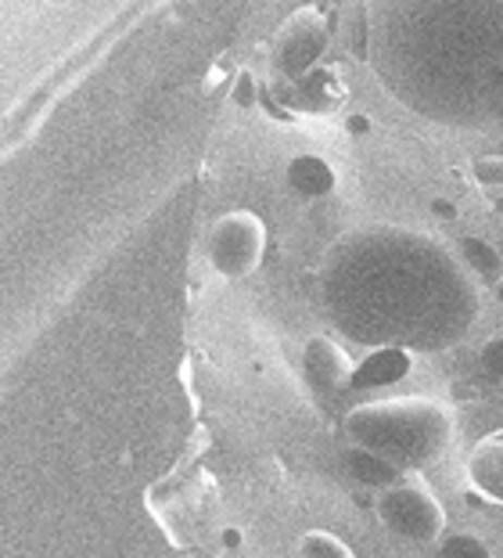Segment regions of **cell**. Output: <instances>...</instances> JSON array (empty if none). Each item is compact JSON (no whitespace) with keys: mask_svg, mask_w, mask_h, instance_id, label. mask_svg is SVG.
<instances>
[{"mask_svg":"<svg viewBox=\"0 0 503 558\" xmlns=\"http://www.w3.org/2000/svg\"><path fill=\"white\" fill-rule=\"evenodd\" d=\"M323 47H328V22L320 19V11H295L273 40V73L281 80H306L309 69L320 62Z\"/></svg>","mask_w":503,"mask_h":558,"instance_id":"cell-6","label":"cell"},{"mask_svg":"<svg viewBox=\"0 0 503 558\" xmlns=\"http://www.w3.org/2000/svg\"><path fill=\"white\" fill-rule=\"evenodd\" d=\"M359 58L406 112L503 130V0H364Z\"/></svg>","mask_w":503,"mask_h":558,"instance_id":"cell-2","label":"cell"},{"mask_svg":"<svg viewBox=\"0 0 503 558\" xmlns=\"http://www.w3.org/2000/svg\"><path fill=\"white\" fill-rule=\"evenodd\" d=\"M471 173L475 181L482 187H496V192H503V156H482L471 162Z\"/></svg>","mask_w":503,"mask_h":558,"instance_id":"cell-16","label":"cell"},{"mask_svg":"<svg viewBox=\"0 0 503 558\" xmlns=\"http://www.w3.org/2000/svg\"><path fill=\"white\" fill-rule=\"evenodd\" d=\"M457 253L464 259V267L471 270V275H482V278H500V253L486 239H475V234H467L461 239Z\"/></svg>","mask_w":503,"mask_h":558,"instance_id":"cell-12","label":"cell"},{"mask_svg":"<svg viewBox=\"0 0 503 558\" xmlns=\"http://www.w3.org/2000/svg\"><path fill=\"white\" fill-rule=\"evenodd\" d=\"M298 558H356V555L349 551V544L339 541L334 533L309 530L303 533V541H298Z\"/></svg>","mask_w":503,"mask_h":558,"instance_id":"cell-13","label":"cell"},{"mask_svg":"<svg viewBox=\"0 0 503 558\" xmlns=\"http://www.w3.org/2000/svg\"><path fill=\"white\" fill-rule=\"evenodd\" d=\"M234 105L237 109H252V105H256V98H259V87H256V80H252V73H242L234 80Z\"/></svg>","mask_w":503,"mask_h":558,"instance_id":"cell-17","label":"cell"},{"mask_svg":"<svg viewBox=\"0 0 503 558\" xmlns=\"http://www.w3.org/2000/svg\"><path fill=\"white\" fill-rule=\"evenodd\" d=\"M353 372L356 364L349 361L339 342L328 336L306 339L303 347V378L309 386V393L320 400H339L345 389H353Z\"/></svg>","mask_w":503,"mask_h":558,"instance_id":"cell-7","label":"cell"},{"mask_svg":"<svg viewBox=\"0 0 503 558\" xmlns=\"http://www.w3.org/2000/svg\"><path fill=\"white\" fill-rule=\"evenodd\" d=\"M378 519L395 541H406V544L442 541V530H446V512H442V505L435 501V494L417 480H403V483L389 486V490H381Z\"/></svg>","mask_w":503,"mask_h":558,"instance_id":"cell-5","label":"cell"},{"mask_svg":"<svg viewBox=\"0 0 503 558\" xmlns=\"http://www.w3.org/2000/svg\"><path fill=\"white\" fill-rule=\"evenodd\" d=\"M320 311L356 347L446 353L482 320V295L461 253L435 234L367 223L323 253Z\"/></svg>","mask_w":503,"mask_h":558,"instance_id":"cell-1","label":"cell"},{"mask_svg":"<svg viewBox=\"0 0 503 558\" xmlns=\"http://www.w3.org/2000/svg\"><path fill=\"white\" fill-rule=\"evenodd\" d=\"M345 433L356 447L381 454L403 472H425L450 454L457 414L450 403L425 393L370 400L345 414Z\"/></svg>","mask_w":503,"mask_h":558,"instance_id":"cell-3","label":"cell"},{"mask_svg":"<svg viewBox=\"0 0 503 558\" xmlns=\"http://www.w3.org/2000/svg\"><path fill=\"white\" fill-rule=\"evenodd\" d=\"M262 253H267V228L248 209L223 213L206 234V256L223 281L248 278L262 264Z\"/></svg>","mask_w":503,"mask_h":558,"instance_id":"cell-4","label":"cell"},{"mask_svg":"<svg viewBox=\"0 0 503 558\" xmlns=\"http://www.w3.org/2000/svg\"><path fill=\"white\" fill-rule=\"evenodd\" d=\"M439 555L442 558H489V548L475 533H450V537H442Z\"/></svg>","mask_w":503,"mask_h":558,"instance_id":"cell-14","label":"cell"},{"mask_svg":"<svg viewBox=\"0 0 503 558\" xmlns=\"http://www.w3.org/2000/svg\"><path fill=\"white\" fill-rule=\"evenodd\" d=\"M431 213H435L439 220H457V206H453L450 198H431Z\"/></svg>","mask_w":503,"mask_h":558,"instance_id":"cell-18","label":"cell"},{"mask_svg":"<svg viewBox=\"0 0 503 558\" xmlns=\"http://www.w3.org/2000/svg\"><path fill=\"white\" fill-rule=\"evenodd\" d=\"M467 483L478 497L503 508V433L486 436L467 458Z\"/></svg>","mask_w":503,"mask_h":558,"instance_id":"cell-8","label":"cell"},{"mask_svg":"<svg viewBox=\"0 0 503 558\" xmlns=\"http://www.w3.org/2000/svg\"><path fill=\"white\" fill-rule=\"evenodd\" d=\"M345 472L353 476V483L370 486V490H389V486L403 483V469L392 465L381 454H370L364 447H349L345 450Z\"/></svg>","mask_w":503,"mask_h":558,"instance_id":"cell-11","label":"cell"},{"mask_svg":"<svg viewBox=\"0 0 503 558\" xmlns=\"http://www.w3.org/2000/svg\"><path fill=\"white\" fill-rule=\"evenodd\" d=\"M478 367H482L486 378L503 383V336H493L482 342V350H478Z\"/></svg>","mask_w":503,"mask_h":558,"instance_id":"cell-15","label":"cell"},{"mask_svg":"<svg viewBox=\"0 0 503 558\" xmlns=\"http://www.w3.org/2000/svg\"><path fill=\"white\" fill-rule=\"evenodd\" d=\"M223 544H226V548H237V544H242V533H237V530H223Z\"/></svg>","mask_w":503,"mask_h":558,"instance_id":"cell-20","label":"cell"},{"mask_svg":"<svg viewBox=\"0 0 503 558\" xmlns=\"http://www.w3.org/2000/svg\"><path fill=\"white\" fill-rule=\"evenodd\" d=\"M345 130H349L353 137H367L370 134V120H367V116H349V120H345Z\"/></svg>","mask_w":503,"mask_h":558,"instance_id":"cell-19","label":"cell"},{"mask_svg":"<svg viewBox=\"0 0 503 558\" xmlns=\"http://www.w3.org/2000/svg\"><path fill=\"white\" fill-rule=\"evenodd\" d=\"M414 367V353L410 350H395V347H381V350H367V357L356 364L353 372V389H389L395 383H403Z\"/></svg>","mask_w":503,"mask_h":558,"instance_id":"cell-9","label":"cell"},{"mask_svg":"<svg viewBox=\"0 0 503 558\" xmlns=\"http://www.w3.org/2000/svg\"><path fill=\"white\" fill-rule=\"evenodd\" d=\"M284 184L292 187L298 198H323L334 192V184H339V177H334L331 162L320 159V156H295L287 162L284 170Z\"/></svg>","mask_w":503,"mask_h":558,"instance_id":"cell-10","label":"cell"},{"mask_svg":"<svg viewBox=\"0 0 503 558\" xmlns=\"http://www.w3.org/2000/svg\"><path fill=\"white\" fill-rule=\"evenodd\" d=\"M493 295H496V303L503 306V275H500V278L493 281Z\"/></svg>","mask_w":503,"mask_h":558,"instance_id":"cell-21","label":"cell"},{"mask_svg":"<svg viewBox=\"0 0 503 558\" xmlns=\"http://www.w3.org/2000/svg\"><path fill=\"white\" fill-rule=\"evenodd\" d=\"M493 209L503 217V192H500V195H493Z\"/></svg>","mask_w":503,"mask_h":558,"instance_id":"cell-22","label":"cell"}]
</instances>
